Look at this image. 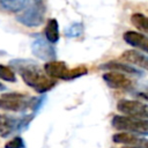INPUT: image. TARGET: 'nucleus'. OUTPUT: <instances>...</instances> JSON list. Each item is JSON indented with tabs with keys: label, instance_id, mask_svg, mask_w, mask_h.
<instances>
[{
	"label": "nucleus",
	"instance_id": "f257e3e1",
	"mask_svg": "<svg viewBox=\"0 0 148 148\" xmlns=\"http://www.w3.org/2000/svg\"><path fill=\"white\" fill-rule=\"evenodd\" d=\"M21 75L27 86L39 94L51 90L56 86V80L49 77L37 62L28 59H15L9 62Z\"/></svg>",
	"mask_w": 148,
	"mask_h": 148
},
{
	"label": "nucleus",
	"instance_id": "f03ea898",
	"mask_svg": "<svg viewBox=\"0 0 148 148\" xmlns=\"http://www.w3.org/2000/svg\"><path fill=\"white\" fill-rule=\"evenodd\" d=\"M45 74L51 79H60V80H74L88 73L86 66H77L75 68H68L67 64L64 61H49L44 65Z\"/></svg>",
	"mask_w": 148,
	"mask_h": 148
},
{
	"label": "nucleus",
	"instance_id": "7ed1b4c3",
	"mask_svg": "<svg viewBox=\"0 0 148 148\" xmlns=\"http://www.w3.org/2000/svg\"><path fill=\"white\" fill-rule=\"evenodd\" d=\"M42 98H28L25 95L12 92L5 94L0 98V109L9 111H24L28 108L37 110L42 104Z\"/></svg>",
	"mask_w": 148,
	"mask_h": 148
},
{
	"label": "nucleus",
	"instance_id": "20e7f679",
	"mask_svg": "<svg viewBox=\"0 0 148 148\" xmlns=\"http://www.w3.org/2000/svg\"><path fill=\"white\" fill-rule=\"evenodd\" d=\"M45 12L46 6L44 0H31V2L23 9V12L16 16V20L21 24L29 28L39 27L44 22Z\"/></svg>",
	"mask_w": 148,
	"mask_h": 148
},
{
	"label": "nucleus",
	"instance_id": "39448f33",
	"mask_svg": "<svg viewBox=\"0 0 148 148\" xmlns=\"http://www.w3.org/2000/svg\"><path fill=\"white\" fill-rule=\"evenodd\" d=\"M112 126L123 132L134 133L138 135H148V119H138L126 116H113Z\"/></svg>",
	"mask_w": 148,
	"mask_h": 148
},
{
	"label": "nucleus",
	"instance_id": "423d86ee",
	"mask_svg": "<svg viewBox=\"0 0 148 148\" xmlns=\"http://www.w3.org/2000/svg\"><path fill=\"white\" fill-rule=\"evenodd\" d=\"M32 118V114H27L22 118H14L8 114L0 113V136L8 138L14 132L27 128Z\"/></svg>",
	"mask_w": 148,
	"mask_h": 148
},
{
	"label": "nucleus",
	"instance_id": "0eeeda50",
	"mask_svg": "<svg viewBox=\"0 0 148 148\" xmlns=\"http://www.w3.org/2000/svg\"><path fill=\"white\" fill-rule=\"evenodd\" d=\"M117 110L126 117L148 119V104L133 99H120L117 103Z\"/></svg>",
	"mask_w": 148,
	"mask_h": 148
},
{
	"label": "nucleus",
	"instance_id": "6e6552de",
	"mask_svg": "<svg viewBox=\"0 0 148 148\" xmlns=\"http://www.w3.org/2000/svg\"><path fill=\"white\" fill-rule=\"evenodd\" d=\"M31 52L35 57L44 61H53L57 57L54 46L43 37H37L31 44Z\"/></svg>",
	"mask_w": 148,
	"mask_h": 148
},
{
	"label": "nucleus",
	"instance_id": "1a4fd4ad",
	"mask_svg": "<svg viewBox=\"0 0 148 148\" xmlns=\"http://www.w3.org/2000/svg\"><path fill=\"white\" fill-rule=\"evenodd\" d=\"M103 80L110 88H113V89L131 90L133 88V81L123 73L108 72L103 74Z\"/></svg>",
	"mask_w": 148,
	"mask_h": 148
},
{
	"label": "nucleus",
	"instance_id": "9d476101",
	"mask_svg": "<svg viewBox=\"0 0 148 148\" xmlns=\"http://www.w3.org/2000/svg\"><path fill=\"white\" fill-rule=\"evenodd\" d=\"M123 38L128 45L134 46L148 53V37L145 36L143 34L128 30L123 35Z\"/></svg>",
	"mask_w": 148,
	"mask_h": 148
},
{
	"label": "nucleus",
	"instance_id": "9b49d317",
	"mask_svg": "<svg viewBox=\"0 0 148 148\" xmlns=\"http://www.w3.org/2000/svg\"><path fill=\"white\" fill-rule=\"evenodd\" d=\"M101 69H108L110 72H118V73H123V74H130V75H141V71L139 68H135L132 65H127V64H120L117 61H109L105 62L103 65L99 66Z\"/></svg>",
	"mask_w": 148,
	"mask_h": 148
},
{
	"label": "nucleus",
	"instance_id": "f8f14e48",
	"mask_svg": "<svg viewBox=\"0 0 148 148\" xmlns=\"http://www.w3.org/2000/svg\"><path fill=\"white\" fill-rule=\"evenodd\" d=\"M121 59L125 61L133 64L134 66H138L140 68H143L148 71V56L136 51V50H127L121 54Z\"/></svg>",
	"mask_w": 148,
	"mask_h": 148
},
{
	"label": "nucleus",
	"instance_id": "ddd939ff",
	"mask_svg": "<svg viewBox=\"0 0 148 148\" xmlns=\"http://www.w3.org/2000/svg\"><path fill=\"white\" fill-rule=\"evenodd\" d=\"M44 34L45 39L51 44H54L59 40V24L56 18H50L47 21Z\"/></svg>",
	"mask_w": 148,
	"mask_h": 148
},
{
	"label": "nucleus",
	"instance_id": "4468645a",
	"mask_svg": "<svg viewBox=\"0 0 148 148\" xmlns=\"http://www.w3.org/2000/svg\"><path fill=\"white\" fill-rule=\"evenodd\" d=\"M142 139H140L139 136L127 133V132H120V133H116L112 136V141L116 143H124V145H128L130 147L133 146H138L141 142Z\"/></svg>",
	"mask_w": 148,
	"mask_h": 148
},
{
	"label": "nucleus",
	"instance_id": "2eb2a0df",
	"mask_svg": "<svg viewBox=\"0 0 148 148\" xmlns=\"http://www.w3.org/2000/svg\"><path fill=\"white\" fill-rule=\"evenodd\" d=\"M31 0H0V5L2 8H5L8 12H20L23 10Z\"/></svg>",
	"mask_w": 148,
	"mask_h": 148
},
{
	"label": "nucleus",
	"instance_id": "dca6fc26",
	"mask_svg": "<svg viewBox=\"0 0 148 148\" xmlns=\"http://www.w3.org/2000/svg\"><path fill=\"white\" fill-rule=\"evenodd\" d=\"M131 22L135 28L139 29V31L148 35V16L140 13H135L131 16Z\"/></svg>",
	"mask_w": 148,
	"mask_h": 148
},
{
	"label": "nucleus",
	"instance_id": "f3484780",
	"mask_svg": "<svg viewBox=\"0 0 148 148\" xmlns=\"http://www.w3.org/2000/svg\"><path fill=\"white\" fill-rule=\"evenodd\" d=\"M83 34V24L81 22H74L65 29V36L68 38H77Z\"/></svg>",
	"mask_w": 148,
	"mask_h": 148
},
{
	"label": "nucleus",
	"instance_id": "a211bd4d",
	"mask_svg": "<svg viewBox=\"0 0 148 148\" xmlns=\"http://www.w3.org/2000/svg\"><path fill=\"white\" fill-rule=\"evenodd\" d=\"M0 79L3 81H8V82H15L16 81V76H15L14 71H12L10 67L3 66V65H0Z\"/></svg>",
	"mask_w": 148,
	"mask_h": 148
},
{
	"label": "nucleus",
	"instance_id": "6ab92c4d",
	"mask_svg": "<svg viewBox=\"0 0 148 148\" xmlns=\"http://www.w3.org/2000/svg\"><path fill=\"white\" fill-rule=\"evenodd\" d=\"M5 148H25V143L21 136H14L5 145Z\"/></svg>",
	"mask_w": 148,
	"mask_h": 148
},
{
	"label": "nucleus",
	"instance_id": "aec40b11",
	"mask_svg": "<svg viewBox=\"0 0 148 148\" xmlns=\"http://www.w3.org/2000/svg\"><path fill=\"white\" fill-rule=\"evenodd\" d=\"M135 148H148V140H141V142L138 145V146H135Z\"/></svg>",
	"mask_w": 148,
	"mask_h": 148
},
{
	"label": "nucleus",
	"instance_id": "412c9836",
	"mask_svg": "<svg viewBox=\"0 0 148 148\" xmlns=\"http://www.w3.org/2000/svg\"><path fill=\"white\" fill-rule=\"evenodd\" d=\"M138 96H140V97H142L143 99H147V101H148V90L139 91V92H138Z\"/></svg>",
	"mask_w": 148,
	"mask_h": 148
},
{
	"label": "nucleus",
	"instance_id": "4be33fe9",
	"mask_svg": "<svg viewBox=\"0 0 148 148\" xmlns=\"http://www.w3.org/2000/svg\"><path fill=\"white\" fill-rule=\"evenodd\" d=\"M6 89V87L2 84V83H0V91H2V90H5Z\"/></svg>",
	"mask_w": 148,
	"mask_h": 148
}]
</instances>
